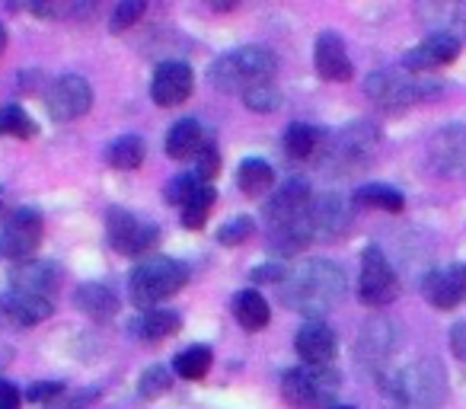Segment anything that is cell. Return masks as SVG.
<instances>
[{
	"mask_svg": "<svg viewBox=\"0 0 466 409\" xmlns=\"http://www.w3.org/2000/svg\"><path fill=\"white\" fill-rule=\"evenodd\" d=\"M460 55V39L453 33H431L425 42L412 48V52L402 58V67L409 74H425L434 71V67H444L451 61H457Z\"/></svg>",
	"mask_w": 466,
	"mask_h": 409,
	"instance_id": "cell-15",
	"label": "cell"
},
{
	"mask_svg": "<svg viewBox=\"0 0 466 409\" xmlns=\"http://www.w3.org/2000/svg\"><path fill=\"white\" fill-rule=\"evenodd\" d=\"M279 67L275 55L266 46H247V48H233V52L220 55L211 65L208 77L218 87L220 93H249L253 87L268 84Z\"/></svg>",
	"mask_w": 466,
	"mask_h": 409,
	"instance_id": "cell-4",
	"label": "cell"
},
{
	"mask_svg": "<svg viewBox=\"0 0 466 409\" xmlns=\"http://www.w3.org/2000/svg\"><path fill=\"white\" fill-rule=\"evenodd\" d=\"M52 311L55 307L48 298H35V294L14 291V288L0 294V317L10 320L14 326H35L52 317Z\"/></svg>",
	"mask_w": 466,
	"mask_h": 409,
	"instance_id": "cell-17",
	"label": "cell"
},
{
	"mask_svg": "<svg viewBox=\"0 0 466 409\" xmlns=\"http://www.w3.org/2000/svg\"><path fill=\"white\" fill-rule=\"evenodd\" d=\"M421 294L438 311H453L466 298V262L428 272L425 281H421Z\"/></svg>",
	"mask_w": 466,
	"mask_h": 409,
	"instance_id": "cell-14",
	"label": "cell"
},
{
	"mask_svg": "<svg viewBox=\"0 0 466 409\" xmlns=\"http://www.w3.org/2000/svg\"><path fill=\"white\" fill-rule=\"evenodd\" d=\"M14 291H26L35 298H48L58 291V269L52 262H23L14 272Z\"/></svg>",
	"mask_w": 466,
	"mask_h": 409,
	"instance_id": "cell-21",
	"label": "cell"
},
{
	"mask_svg": "<svg viewBox=\"0 0 466 409\" xmlns=\"http://www.w3.org/2000/svg\"><path fill=\"white\" fill-rule=\"evenodd\" d=\"M230 311H233V317H237V323H240L243 330H249V332L268 326V301L262 298L256 288H243V291L233 294Z\"/></svg>",
	"mask_w": 466,
	"mask_h": 409,
	"instance_id": "cell-24",
	"label": "cell"
},
{
	"mask_svg": "<svg viewBox=\"0 0 466 409\" xmlns=\"http://www.w3.org/2000/svg\"><path fill=\"white\" fill-rule=\"evenodd\" d=\"M349 228V205L339 195H323L313 201V230L323 240H336Z\"/></svg>",
	"mask_w": 466,
	"mask_h": 409,
	"instance_id": "cell-20",
	"label": "cell"
},
{
	"mask_svg": "<svg viewBox=\"0 0 466 409\" xmlns=\"http://www.w3.org/2000/svg\"><path fill=\"white\" fill-rule=\"evenodd\" d=\"M144 154H147V148H144L141 138H137V135H122V138H116V141L109 144V150H106V160H109L116 169H137L144 163Z\"/></svg>",
	"mask_w": 466,
	"mask_h": 409,
	"instance_id": "cell-30",
	"label": "cell"
},
{
	"mask_svg": "<svg viewBox=\"0 0 466 409\" xmlns=\"http://www.w3.org/2000/svg\"><path fill=\"white\" fill-rule=\"evenodd\" d=\"M374 148H377L374 125H368V122L349 125L336 141L326 144V167H339V169L361 167Z\"/></svg>",
	"mask_w": 466,
	"mask_h": 409,
	"instance_id": "cell-12",
	"label": "cell"
},
{
	"mask_svg": "<svg viewBox=\"0 0 466 409\" xmlns=\"http://www.w3.org/2000/svg\"><path fill=\"white\" fill-rule=\"evenodd\" d=\"M243 103L253 112H275V109H281V90L268 80V84H259L249 93H243Z\"/></svg>",
	"mask_w": 466,
	"mask_h": 409,
	"instance_id": "cell-34",
	"label": "cell"
},
{
	"mask_svg": "<svg viewBox=\"0 0 466 409\" xmlns=\"http://www.w3.org/2000/svg\"><path fill=\"white\" fill-rule=\"evenodd\" d=\"M336 409H355V406H336Z\"/></svg>",
	"mask_w": 466,
	"mask_h": 409,
	"instance_id": "cell-45",
	"label": "cell"
},
{
	"mask_svg": "<svg viewBox=\"0 0 466 409\" xmlns=\"http://www.w3.org/2000/svg\"><path fill=\"white\" fill-rule=\"evenodd\" d=\"M46 237V221L35 209H20L0 230V253L14 262H33L35 250Z\"/></svg>",
	"mask_w": 466,
	"mask_h": 409,
	"instance_id": "cell-8",
	"label": "cell"
},
{
	"mask_svg": "<svg viewBox=\"0 0 466 409\" xmlns=\"http://www.w3.org/2000/svg\"><path fill=\"white\" fill-rule=\"evenodd\" d=\"M285 266H279V262H268V266H259L253 269V275H249V281H259V285H281L285 281Z\"/></svg>",
	"mask_w": 466,
	"mask_h": 409,
	"instance_id": "cell-40",
	"label": "cell"
},
{
	"mask_svg": "<svg viewBox=\"0 0 466 409\" xmlns=\"http://www.w3.org/2000/svg\"><path fill=\"white\" fill-rule=\"evenodd\" d=\"M431 160L441 173H466V128L463 125H447L434 135Z\"/></svg>",
	"mask_w": 466,
	"mask_h": 409,
	"instance_id": "cell-19",
	"label": "cell"
},
{
	"mask_svg": "<svg viewBox=\"0 0 466 409\" xmlns=\"http://www.w3.org/2000/svg\"><path fill=\"white\" fill-rule=\"evenodd\" d=\"M4 48H7V29L0 26V55H4Z\"/></svg>",
	"mask_w": 466,
	"mask_h": 409,
	"instance_id": "cell-43",
	"label": "cell"
},
{
	"mask_svg": "<svg viewBox=\"0 0 466 409\" xmlns=\"http://www.w3.org/2000/svg\"><path fill=\"white\" fill-rule=\"evenodd\" d=\"M323 148V135H319L317 125H304V122H294L288 125L285 131V154L291 160H313Z\"/></svg>",
	"mask_w": 466,
	"mask_h": 409,
	"instance_id": "cell-26",
	"label": "cell"
},
{
	"mask_svg": "<svg viewBox=\"0 0 466 409\" xmlns=\"http://www.w3.org/2000/svg\"><path fill=\"white\" fill-rule=\"evenodd\" d=\"M451 349L460 362H466V323H457L451 330Z\"/></svg>",
	"mask_w": 466,
	"mask_h": 409,
	"instance_id": "cell-42",
	"label": "cell"
},
{
	"mask_svg": "<svg viewBox=\"0 0 466 409\" xmlns=\"http://www.w3.org/2000/svg\"><path fill=\"white\" fill-rule=\"evenodd\" d=\"M48 116L55 122H74V118L86 116L93 106V90L80 74H65L52 84V90L46 93Z\"/></svg>",
	"mask_w": 466,
	"mask_h": 409,
	"instance_id": "cell-11",
	"label": "cell"
},
{
	"mask_svg": "<svg viewBox=\"0 0 466 409\" xmlns=\"http://www.w3.org/2000/svg\"><path fill=\"white\" fill-rule=\"evenodd\" d=\"M339 387H342V377L329 364H300L281 377V396L294 409H326Z\"/></svg>",
	"mask_w": 466,
	"mask_h": 409,
	"instance_id": "cell-6",
	"label": "cell"
},
{
	"mask_svg": "<svg viewBox=\"0 0 466 409\" xmlns=\"http://www.w3.org/2000/svg\"><path fill=\"white\" fill-rule=\"evenodd\" d=\"M237 182H240L243 195L259 199L262 192H268L275 186V169L266 160H259V157H247L240 163V169H237Z\"/></svg>",
	"mask_w": 466,
	"mask_h": 409,
	"instance_id": "cell-27",
	"label": "cell"
},
{
	"mask_svg": "<svg viewBox=\"0 0 466 409\" xmlns=\"http://www.w3.org/2000/svg\"><path fill=\"white\" fill-rule=\"evenodd\" d=\"M211 362L214 352L208 345H192L182 355H176V374L186 377V381H201L208 374V368H211Z\"/></svg>",
	"mask_w": 466,
	"mask_h": 409,
	"instance_id": "cell-31",
	"label": "cell"
},
{
	"mask_svg": "<svg viewBox=\"0 0 466 409\" xmlns=\"http://www.w3.org/2000/svg\"><path fill=\"white\" fill-rule=\"evenodd\" d=\"M192 87L195 74L186 61H163L154 71V80H150V97L163 109H173V106H182L192 97Z\"/></svg>",
	"mask_w": 466,
	"mask_h": 409,
	"instance_id": "cell-13",
	"label": "cell"
},
{
	"mask_svg": "<svg viewBox=\"0 0 466 409\" xmlns=\"http://www.w3.org/2000/svg\"><path fill=\"white\" fill-rule=\"evenodd\" d=\"M313 65L323 80L332 84H345V80L355 77V65L349 58V48H345L342 36L339 33H319L317 48H313Z\"/></svg>",
	"mask_w": 466,
	"mask_h": 409,
	"instance_id": "cell-16",
	"label": "cell"
},
{
	"mask_svg": "<svg viewBox=\"0 0 466 409\" xmlns=\"http://www.w3.org/2000/svg\"><path fill=\"white\" fill-rule=\"evenodd\" d=\"M345 272L329 260H310L304 266L291 269L281 281V301L291 311L319 317L329 313L345 298Z\"/></svg>",
	"mask_w": 466,
	"mask_h": 409,
	"instance_id": "cell-2",
	"label": "cell"
},
{
	"mask_svg": "<svg viewBox=\"0 0 466 409\" xmlns=\"http://www.w3.org/2000/svg\"><path fill=\"white\" fill-rule=\"evenodd\" d=\"M358 291H361V301L370 307H383L390 301H396L400 294V279H396L393 266L383 256V250L368 247L361 256V281H358Z\"/></svg>",
	"mask_w": 466,
	"mask_h": 409,
	"instance_id": "cell-9",
	"label": "cell"
},
{
	"mask_svg": "<svg viewBox=\"0 0 466 409\" xmlns=\"http://www.w3.org/2000/svg\"><path fill=\"white\" fill-rule=\"evenodd\" d=\"M106 230H109V243L116 253L122 256H144L150 253V247L157 243V224L141 221L131 211L125 209H112L106 218Z\"/></svg>",
	"mask_w": 466,
	"mask_h": 409,
	"instance_id": "cell-10",
	"label": "cell"
},
{
	"mask_svg": "<svg viewBox=\"0 0 466 409\" xmlns=\"http://www.w3.org/2000/svg\"><path fill=\"white\" fill-rule=\"evenodd\" d=\"M188 281V266L169 256H150L131 272L128 281V298L135 307L144 311H157V304L169 301L182 285Z\"/></svg>",
	"mask_w": 466,
	"mask_h": 409,
	"instance_id": "cell-5",
	"label": "cell"
},
{
	"mask_svg": "<svg viewBox=\"0 0 466 409\" xmlns=\"http://www.w3.org/2000/svg\"><path fill=\"white\" fill-rule=\"evenodd\" d=\"M294 349L304 358V364H329L336 358V332L319 320H310L294 336Z\"/></svg>",
	"mask_w": 466,
	"mask_h": 409,
	"instance_id": "cell-18",
	"label": "cell"
},
{
	"mask_svg": "<svg viewBox=\"0 0 466 409\" xmlns=\"http://www.w3.org/2000/svg\"><path fill=\"white\" fill-rule=\"evenodd\" d=\"M201 148H205V131L195 118H182L167 131V157L173 160H192L201 154Z\"/></svg>",
	"mask_w": 466,
	"mask_h": 409,
	"instance_id": "cell-23",
	"label": "cell"
},
{
	"mask_svg": "<svg viewBox=\"0 0 466 409\" xmlns=\"http://www.w3.org/2000/svg\"><path fill=\"white\" fill-rule=\"evenodd\" d=\"M169 390V374L160 368V364H154V368H147L141 374V383H137V394L144 396V400H157L160 394H167Z\"/></svg>",
	"mask_w": 466,
	"mask_h": 409,
	"instance_id": "cell-35",
	"label": "cell"
},
{
	"mask_svg": "<svg viewBox=\"0 0 466 409\" xmlns=\"http://www.w3.org/2000/svg\"><path fill=\"white\" fill-rule=\"evenodd\" d=\"M179 326H182L179 313L157 307V311H144L141 317H137L135 332H137V339H141V343L154 345V343H163V339H169L173 332H179Z\"/></svg>",
	"mask_w": 466,
	"mask_h": 409,
	"instance_id": "cell-25",
	"label": "cell"
},
{
	"mask_svg": "<svg viewBox=\"0 0 466 409\" xmlns=\"http://www.w3.org/2000/svg\"><path fill=\"white\" fill-rule=\"evenodd\" d=\"M74 304L77 311H84L93 320H109L118 313V294L109 285H99V281H86L74 291Z\"/></svg>",
	"mask_w": 466,
	"mask_h": 409,
	"instance_id": "cell-22",
	"label": "cell"
},
{
	"mask_svg": "<svg viewBox=\"0 0 466 409\" xmlns=\"http://www.w3.org/2000/svg\"><path fill=\"white\" fill-rule=\"evenodd\" d=\"M214 201H218V192H214V186H211V182H201V186L186 199V205L179 209L182 224H186L188 230H201V224H205L208 215H211Z\"/></svg>",
	"mask_w": 466,
	"mask_h": 409,
	"instance_id": "cell-28",
	"label": "cell"
},
{
	"mask_svg": "<svg viewBox=\"0 0 466 409\" xmlns=\"http://www.w3.org/2000/svg\"><path fill=\"white\" fill-rule=\"evenodd\" d=\"M0 209H4V192H0Z\"/></svg>",
	"mask_w": 466,
	"mask_h": 409,
	"instance_id": "cell-44",
	"label": "cell"
},
{
	"mask_svg": "<svg viewBox=\"0 0 466 409\" xmlns=\"http://www.w3.org/2000/svg\"><path fill=\"white\" fill-rule=\"evenodd\" d=\"M268 221V250L281 256H294L310 240H317L313 230V199L310 186L300 176H291L279 186V192L266 205Z\"/></svg>",
	"mask_w": 466,
	"mask_h": 409,
	"instance_id": "cell-1",
	"label": "cell"
},
{
	"mask_svg": "<svg viewBox=\"0 0 466 409\" xmlns=\"http://www.w3.org/2000/svg\"><path fill=\"white\" fill-rule=\"evenodd\" d=\"M65 394V383L58 381H46V383H33V387L26 390V400L29 403H52L55 396Z\"/></svg>",
	"mask_w": 466,
	"mask_h": 409,
	"instance_id": "cell-39",
	"label": "cell"
},
{
	"mask_svg": "<svg viewBox=\"0 0 466 409\" xmlns=\"http://www.w3.org/2000/svg\"><path fill=\"white\" fill-rule=\"evenodd\" d=\"M23 403V394L14 387V383L0 381V409H20Z\"/></svg>",
	"mask_w": 466,
	"mask_h": 409,
	"instance_id": "cell-41",
	"label": "cell"
},
{
	"mask_svg": "<svg viewBox=\"0 0 466 409\" xmlns=\"http://www.w3.org/2000/svg\"><path fill=\"white\" fill-rule=\"evenodd\" d=\"M0 135L10 138H33L35 135V122L29 118V112L16 103L0 106Z\"/></svg>",
	"mask_w": 466,
	"mask_h": 409,
	"instance_id": "cell-32",
	"label": "cell"
},
{
	"mask_svg": "<svg viewBox=\"0 0 466 409\" xmlns=\"http://www.w3.org/2000/svg\"><path fill=\"white\" fill-rule=\"evenodd\" d=\"M447 396V374L434 358L400 368L383 381L387 409H441Z\"/></svg>",
	"mask_w": 466,
	"mask_h": 409,
	"instance_id": "cell-3",
	"label": "cell"
},
{
	"mask_svg": "<svg viewBox=\"0 0 466 409\" xmlns=\"http://www.w3.org/2000/svg\"><path fill=\"white\" fill-rule=\"evenodd\" d=\"M218 169H220L218 148H214V144H205V148H201V154L195 157V176H198L201 182H211L214 176H218Z\"/></svg>",
	"mask_w": 466,
	"mask_h": 409,
	"instance_id": "cell-38",
	"label": "cell"
},
{
	"mask_svg": "<svg viewBox=\"0 0 466 409\" xmlns=\"http://www.w3.org/2000/svg\"><path fill=\"white\" fill-rule=\"evenodd\" d=\"M144 10H147L144 0H125V4H118L116 14H112V33H125V29H131L144 16Z\"/></svg>",
	"mask_w": 466,
	"mask_h": 409,
	"instance_id": "cell-36",
	"label": "cell"
},
{
	"mask_svg": "<svg viewBox=\"0 0 466 409\" xmlns=\"http://www.w3.org/2000/svg\"><path fill=\"white\" fill-rule=\"evenodd\" d=\"M256 230V221L249 215H237L230 218L227 224H220L218 230V243L220 247H240V243H247L249 237H253Z\"/></svg>",
	"mask_w": 466,
	"mask_h": 409,
	"instance_id": "cell-33",
	"label": "cell"
},
{
	"mask_svg": "<svg viewBox=\"0 0 466 409\" xmlns=\"http://www.w3.org/2000/svg\"><path fill=\"white\" fill-rule=\"evenodd\" d=\"M201 186V179L195 173H182V176H173V182L167 186V201L169 205H186V199Z\"/></svg>",
	"mask_w": 466,
	"mask_h": 409,
	"instance_id": "cell-37",
	"label": "cell"
},
{
	"mask_svg": "<svg viewBox=\"0 0 466 409\" xmlns=\"http://www.w3.org/2000/svg\"><path fill=\"white\" fill-rule=\"evenodd\" d=\"M358 205H368V209H380V211H402L406 209V199H402L400 189L383 186V182H368L355 192Z\"/></svg>",
	"mask_w": 466,
	"mask_h": 409,
	"instance_id": "cell-29",
	"label": "cell"
},
{
	"mask_svg": "<svg viewBox=\"0 0 466 409\" xmlns=\"http://www.w3.org/2000/svg\"><path fill=\"white\" fill-rule=\"evenodd\" d=\"M364 90H368V97L377 99L387 112H402L406 106L434 97L438 87L428 84L425 77H400V74H393V71H377L368 77Z\"/></svg>",
	"mask_w": 466,
	"mask_h": 409,
	"instance_id": "cell-7",
	"label": "cell"
}]
</instances>
